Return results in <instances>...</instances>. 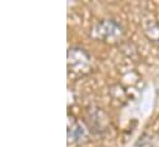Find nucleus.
<instances>
[{
	"instance_id": "1",
	"label": "nucleus",
	"mask_w": 159,
	"mask_h": 147,
	"mask_svg": "<svg viewBox=\"0 0 159 147\" xmlns=\"http://www.w3.org/2000/svg\"><path fill=\"white\" fill-rule=\"evenodd\" d=\"M122 35H123V29L115 20H101L93 26L90 32V36L93 38L107 43L117 42Z\"/></svg>"
},
{
	"instance_id": "2",
	"label": "nucleus",
	"mask_w": 159,
	"mask_h": 147,
	"mask_svg": "<svg viewBox=\"0 0 159 147\" xmlns=\"http://www.w3.org/2000/svg\"><path fill=\"white\" fill-rule=\"evenodd\" d=\"M90 56L89 53L78 47L69 48L68 51V71L72 75H84L90 69Z\"/></svg>"
},
{
	"instance_id": "3",
	"label": "nucleus",
	"mask_w": 159,
	"mask_h": 147,
	"mask_svg": "<svg viewBox=\"0 0 159 147\" xmlns=\"http://www.w3.org/2000/svg\"><path fill=\"white\" fill-rule=\"evenodd\" d=\"M101 115H104V112H102V111H100V109H98V111L90 110L89 111V114H88V116H90V117L95 119V120H86V122H88L89 127H90L94 132H96V131H102L101 129H104V127H105V125H106V121H100Z\"/></svg>"
},
{
	"instance_id": "4",
	"label": "nucleus",
	"mask_w": 159,
	"mask_h": 147,
	"mask_svg": "<svg viewBox=\"0 0 159 147\" xmlns=\"http://www.w3.org/2000/svg\"><path fill=\"white\" fill-rule=\"evenodd\" d=\"M68 137L72 139L73 141H81V139L86 137V131L81 126V124L74 122L72 129H69V131H68Z\"/></svg>"
}]
</instances>
